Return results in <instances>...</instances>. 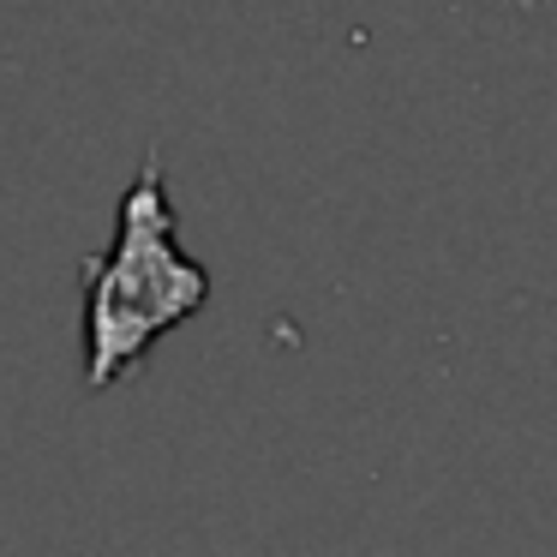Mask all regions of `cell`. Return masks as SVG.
I'll return each instance as SVG.
<instances>
[{"label":"cell","mask_w":557,"mask_h":557,"mask_svg":"<svg viewBox=\"0 0 557 557\" xmlns=\"http://www.w3.org/2000/svg\"><path fill=\"white\" fill-rule=\"evenodd\" d=\"M85 384L109 389L126 377L145 348L169 330H181L210 300V270L181 252L174 240V205L162 181L157 150L133 174L114 222V246L102 258H85Z\"/></svg>","instance_id":"obj_1"}]
</instances>
